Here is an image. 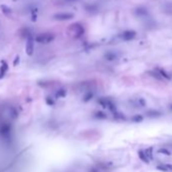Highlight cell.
<instances>
[{
  "label": "cell",
  "mask_w": 172,
  "mask_h": 172,
  "mask_svg": "<svg viewBox=\"0 0 172 172\" xmlns=\"http://www.w3.org/2000/svg\"><path fill=\"white\" fill-rule=\"evenodd\" d=\"M69 31L71 33L73 38L79 39L84 34L85 29H84V26H82L81 24H79V22H75V24H73L70 26V27H69Z\"/></svg>",
  "instance_id": "obj_1"
},
{
  "label": "cell",
  "mask_w": 172,
  "mask_h": 172,
  "mask_svg": "<svg viewBox=\"0 0 172 172\" xmlns=\"http://www.w3.org/2000/svg\"><path fill=\"white\" fill-rule=\"evenodd\" d=\"M55 40V36L51 33L40 34L34 38V41L39 44H49Z\"/></svg>",
  "instance_id": "obj_2"
},
{
  "label": "cell",
  "mask_w": 172,
  "mask_h": 172,
  "mask_svg": "<svg viewBox=\"0 0 172 172\" xmlns=\"http://www.w3.org/2000/svg\"><path fill=\"white\" fill-rule=\"evenodd\" d=\"M34 51V39L31 36L26 39V53L27 56H33Z\"/></svg>",
  "instance_id": "obj_3"
},
{
  "label": "cell",
  "mask_w": 172,
  "mask_h": 172,
  "mask_svg": "<svg viewBox=\"0 0 172 172\" xmlns=\"http://www.w3.org/2000/svg\"><path fill=\"white\" fill-rule=\"evenodd\" d=\"M137 33L133 29H127V31H123L121 34V39L126 42H129V41H132L136 38Z\"/></svg>",
  "instance_id": "obj_4"
},
{
  "label": "cell",
  "mask_w": 172,
  "mask_h": 172,
  "mask_svg": "<svg viewBox=\"0 0 172 172\" xmlns=\"http://www.w3.org/2000/svg\"><path fill=\"white\" fill-rule=\"evenodd\" d=\"M98 102H99L103 107L109 109L112 112L116 111V105H114L111 100H109L108 98H100V99L98 100Z\"/></svg>",
  "instance_id": "obj_5"
},
{
  "label": "cell",
  "mask_w": 172,
  "mask_h": 172,
  "mask_svg": "<svg viewBox=\"0 0 172 172\" xmlns=\"http://www.w3.org/2000/svg\"><path fill=\"white\" fill-rule=\"evenodd\" d=\"M74 17V14L70 12H59L56 13L54 15V18L57 20H61V21H64V20H70Z\"/></svg>",
  "instance_id": "obj_6"
},
{
  "label": "cell",
  "mask_w": 172,
  "mask_h": 172,
  "mask_svg": "<svg viewBox=\"0 0 172 172\" xmlns=\"http://www.w3.org/2000/svg\"><path fill=\"white\" fill-rule=\"evenodd\" d=\"M8 64L6 63L5 61L1 62V65H0V80L3 79L5 77V75L7 74L8 72Z\"/></svg>",
  "instance_id": "obj_7"
},
{
  "label": "cell",
  "mask_w": 172,
  "mask_h": 172,
  "mask_svg": "<svg viewBox=\"0 0 172 172\" xmlns=\"http://www.w3.org/2000/svg\"><path fill=\"white\" fill-rule=\"evenodd\" d=\"M138 155H139V158H140V159H141L143 162H145V163H147V164L150 163V159L148 158V156H147L145 151L140 150V151H139V153H138Z\"/></svg>",
  "instance_id": "obj_8"
},
{
  "label": "cell",
  "mask_w": 172,
  "mask_h": 172,
  "mask_svg": "<svg viewBox=\"0 0 172 172\" xmlns=\"http://www.w3.org/2000/svg\"><path fill=\"white\" fill-rule=\"evenodd\" d=\"M104 58L106 59L107 61H114L118 59V55L114 52H107V53H105Z\"/></svg>",
  "instance_id": "obj_9"
},
{
  "label": "cell",
  "mask_w": 172,
  "mask_h": 172,
  "mask_svg": "<svg viewBox=\"0 0 172 172\" xmlns=\"http://www.w3.org/2000/svg\"><path fill=\"white\" fill-rule=\"evenodd\" d=\"M149 75H150V76H152L153 78H155V79H157V80H159V81H163L164 80V78L161 76V75L159 74V73H158V71L156 70H152V71H149Z\"/></svg>",
  "instance_id": "obj_10"
},
{
  "label": "cell",
  "mask_w": 172,
  "mask_h": 172,
  "mask_svg": "<svg viewBox=\"0 0 172 172\" xmlns=\"http://www.w3.org/2000/svg\"><path fill=\"white\" fill-rule=\"evenodd\" d=\"M157 169L160 171H163V172H168L172 170V165L170 164H161V165H158Z\"/></svg>",
  "instance_id": "obj_11"
},
{
  "label": "cell",
  "mask_w": 172,
  "mask_h": 172,
  "mask_svg": "<svg viewBox=\"0 0 172 172\" xmlns=\"http://www.w3.org/2000/svg\"><path fill=\"white\" fill-rule=\"evenodd\" d=\"M93 95H94V92H93V90H89V91H86L85 94L83 96V101L84 102H87L89 101V100L92 99Z\"/></svg>",
  "instance_id": "obj_12"
},
{
  "label": "cell",
  "mask_w": 172,
  "mask_h": 172,
  "mask_svg": "<svg viewBox=\"0 0 172 172\" xmlns=\"http://www.w3.org/2000/svg\"><path fill=\"white\" fill-rule=\"evenodd\" d=\"M136 14L139 15V16H145V15L148 14V10L145 7H138L136 9Z\"/></svg>",
  "instance_id": "obj_13"
},
{
  "label": "cell",
  "mask_w": 172,
  "mask_h": 172,
  "mask_svg": "<svg viewBox=\"0 0 172 172\" xmlns=\"http://www.w3.org/2000/svg\"><path fill=\"white\" fill-rule=\"evenodd\" d=\"M156 70L158 71V73H159L160 75H161L162 77L164 78V79H166V80H170L171 79V76L168 74V73L166 72V71H164L163 69H156Z\"/></svg>",
  "instance_id": "obj_14"
},
{
  "label": "cell",
  "mask_w": 172,
  "mask_h": 172,
  "mask_svg": "<svg viewBox=\"0 0 172 172\" xmlns=\"http://www.w3.org/2000/svg\"><path fill=\"white\" fill-rule=\"evenodd\" d=\"M66 94H67V91H66L65 89H60V90L57 91V93H56V97H58V98L65 97Z\"/></svg>",
  "instance_id": "obj_15"
},
{
  "label": "cell",
  "mask_w": 172,
  "mask_h": 172,
  "mask_svg": "<svg viewBox=\"0 0 172 172\" xmlns=\"http://www.w3.org/2000/svg\"><path fill=\"white\" fill-rule=\"evenodd\" d=\"M1 10L3 13H6V14H10L11 13V9L8 7V6L4 5V4H2L1 5Z\"/></svg>",
  "instance_id": "obj_16"
},
{
  "label": "cell",
  "mask_w": 172,
  "mask_h": 172,
  "mask_svg": "<svg viewBox=\"0 0 172 172\" xmlns=\"http://www.w3.org/2000/svg\"><path fill=\"white\" fill-rule=\"evenodd\" d=\"M94 116L96 118H106V114L103 113V112H101V111H96Z\"/></svg>",
  "instance_id": "obj_17"
},
{
  "label": "cell",
  "mask_w": 172,
  "mask_h": 172,
  "mask_svg": "<svg viewBox=\"0 0 172 172\" xmlns=\"http://www.w3.org/2000/svg\"><path fill=\"white\" fill-rule=\"evenodd\" d=\"M158 152L159 153H162V154H165L166 156H170V152H169L168 150H166V149H159V150H158Z\"/></svg>",
  "instance_id": "obj_18"
},
{
  "label": "cell",
  "mask_w": 172,
  "mask_h": 172,
  "mask_svg": "<svg viewBox=\"0 0 172 172\" xmlns=\"http://www.w3.org/2000/svg\"><path fill=\"white\" fill-rule=\"evenodd\" d=\"M152 150H153V149H152V148H150V149H148L147 151H145L147 156H148V158H149L150 160L152 159Z\"/></svg>",
  "instance_id": "obj_19"
},
{
  "label": "cell",
  "mask_w": 172,
  "mask_h": 172,
  "mask_svg": "<svg viewBox=\"0 0 172 172\" xmlns=\"http://www.w3.org/2000/svg\"><path fill=\"white\" fill-rule=\"evenodd\" d=\"M133 120L136 121V123H139V121H143V118H142L141 116H135L134 118H133Z\"/></svg>",
  "instance_id": "obj_20"
},
{
  "label": "cell",
  "mask_w": 172,
  "mask_h": 172,
  "mask_svg": "<svg viewBox=\"0 0 172 172\" xmlns=\"http://www.w3.org/2000/svg\"><path fill=\"white\" fill-rule=\"evenodd\" d=\"M46 101H47V103H48V104H49V105H54V101H53V100H52L50 97H47V99H46Z\"/></svg>",
  "instance_id": "obj_21"
},
{
  "label": "cell",
  "mask_w": 172,
  "mask_h": 172,
  "mask_svg": "<svg viewBox=\"0 0 172 172\" xmlns=\"http://www.w3.org/2000/svg\"><path fill=\"white\" fill-rule=\"evenodd\" d=\"M90 172H98V170L97 169H95V168H93V169H91Z\"/></svg>",
  "instance_id": "obj_22"
},
{
  "label": "cell",
  "mask_w": 172,
  "mask_h": 172,
  "mask_svg": "<svg viewBox=\"0 0 172 172\" xmlns=\"http://www.w3.org/2000/svg\"><path fill=\"white\" fill-rule=\"evenodd\" d=\"M68 1H76V0H68Z\"/></svg>",
  "instance_id": "obj_23"
},
{
  "label": "cell",
  "mask_w": 172,
  "mask_h": 172,
  "mask_svg": "<svg viewBox=\"0 0 172 172\" xmlns=\"http://www.w3.org/2000/svg\"><path fill=\"white\" fill-rule=\"evenodd\" d=\"M171 108H172V105H171Z\"/></svg>",
  "instance_id": "obj_24"
}]
</instances>
